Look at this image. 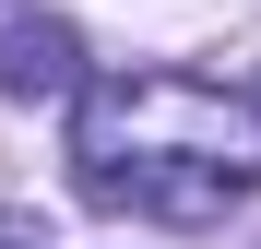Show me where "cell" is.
Masks as SVG:
<instances>
[{
  "label": "cell",
  "mask_w": 261,
  "mask_h": 249,
  "mask_svg": "<svg viewBox=\"0 0 261 249\" xmlns=\"http://www.w3.org/2000/svg\"><path fill=\"white\" fill-rule=\"evenodd\" d=\"M249 119H261V71H249Z\"/></svg>",
  "instance_id": "4"
},
{
  "label": "cell",
  "mask_w": 261,
  "mask_h": 249,
  "mask_svg": "<svg viewBox=\"0 0 261 249\" xmlns=\"http://www.w3.org/2000/svg\"><path fill=\"white\" fill-rule=\"evenodd\" d=\"M0 83H12V95H71L83 83V36L60 12H24L12 36H0Z\"/></svg>",
  "instance_id": "2"
},
{
  "label": "cell",
  "mask_w": 261,
  "mask_h": 249,
  "mask_svg": "<svg viewBox=\"0 0 261 249\" xmlns=\"http://www.w3.org/2000/svg\"><path fill=\"white\" fill-rule=\"evenodd\" d=\"M71 178L83 202L143 214V226H226L261 190V119L249 95H214L190 71H107L83 83Z\"/></svg>",
  "instance_id": "1"
},
{
  "label": "cell",
  "mask_w": 261,
  "mask_h": 249,
  "mask_svg": "<svg viewBox=\"0 0 261 249\" xmlns=\"http://www.w3.org/2000/svg\"><path fill=\"white\" fill-rule=\"evenodd\" d=\"M0 249H48V237H24V226H0Z\"/></svg>",
  "instance_id": "3"
}]
</instances>
